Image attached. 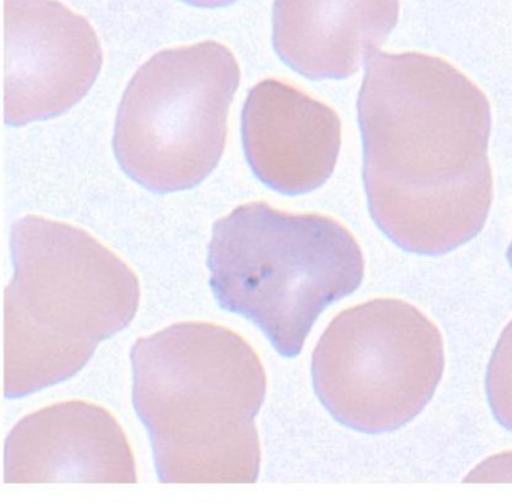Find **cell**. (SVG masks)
Here are the masks:
<instances>
[{
    "instance_id": "6da1fadb",
    "label": "cell",
    "mask_w": 512,
    "mask_h": 503,
    "mask_svg": "<svg viewBox=\"0 0 512 503\" xmlns=\"http://www.w3.org/2000/svg\"><path fill=\"white\" fill-rule=\"evenodd\" d=\"M358 119L368 209L397 247L443 256L484 229L491 110L469 77L437 56L373 53Z\"/></svg>"
},
{
    "instance_id": "7a4b0ae2",
    "label": "cell",
    "mask_w": 512,
    "mask_h": 503,
    "mask_svg": "<svg viewBox=\"0 0 512 503\" xmlns=\"http://www.w3.org/2000/svg\"><path fill=\"white\" fill-rule=\"evenodd\" d=\"M133 401L163 484H251L266 395L260 356L226 326L181 322L131 350Z\"/></svg>"
},
{
    "instance_id": "3957f363",
    "label": "cell",
    "mask_w": 512,
    "mask_h": 503,
    "mask_svg": "<svg viewBox=\"0 0 512 503\" xmlns=\"http://www.w3.org/2000/svg\"><path fill=\"white\" fill-rule=\"evenodd\" d=\"M5 290L4 394L20 398L76 376L103 341L133 322L140 281L79 227L28 215L11 233Z\"/></svg>"
},
{
    "instance_id": "277c9868",
    "label": "cell",
    "mask_w": 512,
    "mask_h": 503,
    "mask_svg": "<svg viewBox=\"0 0 512 503\" xmlns=\"http://www.w3.org/2000/svg\"><path fill=\"white\" fill-rule=\"evenodd\" d=\"M208 265L221 307L259 326L286 358L301 353L317 317L356 292L365 271L346 226L266 202L239 206L215 223Z\"/></svg>"
},
{
    "instance_id": "5b68a950",
    "label": "cell",
    "mask_w": 512,
    "mask_h": 503,
    "mask_svg": "<svg viewBox=\"0 0 512 503\" xmlns=\"http://www.w3.org/2000/svg\"><path fill=\"white\" fill-rule=\"evenodd\" d=\"M239 80L238 61L217 41L149 59L119 106L113 149L122 170L158 194L202 184L223 157Z\"/></svg>"
},
{
    "instance_id": "8992f818",
    "label": "cell",
    "mask_w": 512,
    "mask_h": 503,
    "mask_svg": "<svg viewBox=\"0 0 512 503\" xmlns=\"http://www.w3.org/2000/svg\"><path fill=\"white\" fill-rule=\"evenodd\" d=\"M445 371L439 328L415 305L379 298L341 311L313 352L314 391L340 424L377 434L425 409Z\"/></svg>"
},
{
    "instance_id": "52a82bcc",
    "label": "cell",
    "mask_w": 512,
    "mask_h": 503,
    "mask_svg": "<svg viewBox=\"0 0 512 503\" xmlns=\"http://www.w3.org/2000/svg\"><path fill=\"white\" fill-rule=\"evenodd\" d=\"M103 49L85 17L58 0H5V121L56 118L94 85Z\"/></svg>"
},
{
    "instance_id": "ba28073f",
    "label": "cell",
    "mask_w": 512,
    "mask_h": 503,
    "mask_svg": "<svg viewBox=\"0 0 512 503\" xmlns=\"http://www.w3.org/2000/svg\"><path fill=\"white\" fill-rule=\"evenodd\" d=\"M137 481L124 428L109 410L89 401H62L31 413L5 442V484Z\"/></svg>"
},
{
    "instance_id": "9c48e42d",
    "label": "cell",
    "mask_w": 512,
    "mask_h": 503,
    "mask_svg": "<svg viewBox=\"0 0 512 503\" xmlns=\"http://www.w3.org/2000/svg\"><path fill=\"white\" fill-rule=\"evenodd\" d=\"M245 157L259 181L287 196L322 187L337 164L341 121L322 101L268 79L248 92L242 110Z\"/></svg>"
},
{
    "instance_id": "30bf717a",
    "label": "cell",
    "mask_w": 512,
    "mask_h": 503,
    "mask_svg": "<svg viewBox=\"0 0 512 503\" xmlns=\"http://www.w3.org/2000/svg\"><path fill=\"white\" fill-rule=\"evenodd\" d=\"M400 0H275L274 47L310 80H341L388 40Z\"/></svg>"
},
{
    "instance_id": "8fae6325",
    "label": "cell",
    "mask_w": 512,
    "mask_h": 503,
    "mask_svg": "<svg viewBox=\"0 0 512 503\" xmlns=\"http://www.w3.org/2000/svg\"><path fill=\"white\" fill-rule=\"evenodd\" d=\"M485 389L494 418L512 431V322L503 329L491 355Z\"/></svg>"
},
{
    "instance_id": "7c38bea8",
    "label": "cell",
    "mask_w": 512,
    "mask_h": 503,
    "mask_svg": "<svg viewBox=\"0 0 512 503\" xmlns=\"http://www.w3.org/2000/svg\"><path fill=\"white\" fill-rule=\"evenodd\" d=\"M464 482H512V451L482 461L464 478Z\"/></svg>"
},
{
    "instance_id": "4fadbf2b",
    "label": "cell",
    "mask_w": 512,
    "mask_h": 503,
    "mask_svg": "<svg viewBox=\"0 0 512 503\" xmlns=\"http://www.w3.org/2000/svg\"><path fill=\"white\" fill-rule=\"evenodd\" d=\"M184 2L199 8H220L233 4L236 0H184Z\"/></svg>"
},
{
    "instance_id": "5bb4252c",
    "label": "cell",
    "mask_w": 512,
    "mask_h": 503,
    "mask_svg": "<svg viewBox=\"0 0 512 503\" xmlns=\"http://www.w3.org/2000/svg\"><path fill=\"white\" fill-rule=\"evenodd\" d=\"M508 262H509V265H511V268H512V242H511V245H509Z\"/></svg>"
}]
</instances>
